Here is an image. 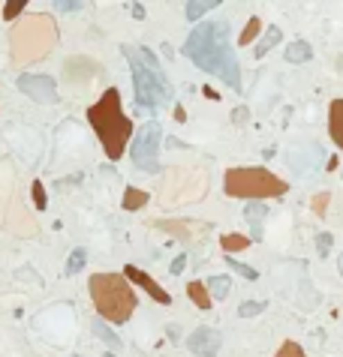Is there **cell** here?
<instances>
[{
    "mask_svg": "<svg viewBox=\"0 0 343 357\" xmlns=\"http://www.w3.org/2000/svg\"><path fill=\"white\" fill-rule=\"evenodd\" d=\"M58 42V31H54L51 18H31L24 27L12 31V51H15V63H31L40 60L45 51L54 49Z\"/></svg>",
    "mask_w": 343,
    "mask_h": 357,
    "instance_id": "cell-6",
    "label": "cell"
},
{
    "mask_svg": "<svg viewBox=\"0 0 343 357\" xmlns=\"http://www.w3.org/2000/svg\"><path fill=\"white\" fill-rule=\"evenodd\" d=\"M220 345H223V336H220V331H214V327H196V331L187 336V349L199 357H214L220 351Z\"/></svg>",
    "mask_w": 343,
    "mask_h": 357,
    "instance_id": "cell-9",
    "label": "cell"
},
{
    "mask_svg": "<svg viewBox=\"0 0 343 357\" xmlns=\"http://www.w3.org/2000/svg\"><path fill=\"white\" fill-rule=\"evenodd\" d=\"M87 123L97 132L103 153L108 162H117L126 150V141L133 139V121L124 114L121 108V90L108 87L103 90V96L87 108Z\"/></svg>",
    "mask_w": 343,
    "mask_h": 357,
    "instance_id": "cell-3",
    "label": "cell"
},
{
    "mask_svg": "<svg viewBox=\"0 0 343 357\" xmlns=\"http://www.w3.org/2000/svg\"><path fill=\"white\" fill-rule=\"evenodd\" d=\"M87 291L99 322L106 324H126L135 313V306H139V297H135L130 279L124 273H90Z\"/></svg>",
    "mask_w": 343,
    "mask_h": 357,
    "instance_id": "cell-4",
    "label": "cell"
},
{
    "mask_svg": "<svg viewBox=\"0 0 343 357\" xmlns=\"http://www.w3.org/2000/svg\"><path fill=\"white\" fill-rule=\"evenodd\" d=\"M175 121H178V123H184V121H187V112H184V108H181V105L175 108Z\"/></svg>",
    "mask_w": 343,
    "mask_h": 357,
    "instance_id": "cell-32",
    "label": "cell"
},
{
    "mask_svg": "<svg viewBox=\"0 0 343 357\" xmlns=\"http://www.w3.org/2000/svg\"><path fill=\"white\" fill-rule=\"evenodd\" d=\"M103 357H115V354H112V351H108V354H103Z\"/></svg>",
    "mask_w": 343,
    "mask_h": 357,
    "instance_id": "cell-35",
    "label": "cell"
},
{
    "mask_svg": "<svg viewBox=\"0 0 343 357\" xmlns=\"http://www.w3.org/2000/svg\"><path fill=\"white\" fill-rule=\"evenodd\" d=\"M226 268L229 270H235V273H241L244 279H259V273H256V268H250V264H241L238 259H235V255H226Z\"/></svg>",
    "mask_w": 343,
    "mask_h": 357,
    "instance_id": "cell-23",
    "label": "cell"
},
{
    "mask_svg": "<svg viewBox=\"0 0 343 357\" xmlns=\"http://www.w3.org/2000/svg\"><path fill=\"white\" fill-rule=\"evenodd\" d=\"M286 60H289V63H307V60H313L310 42H304V40L289 42V45H286Z\"/></svg>",
    "mask_w": 343,
    "mask_h": 357,
    "instance_id": "cell-14",
    "label": "cell"
},
{
    "mask_svg": "<svg viewBox=\"0 0 343 357\" xmlns=\"http://www.w3.org/2000/svg\"><path fill=\"white\" fill-rule=\"evenodd\" d=\"M60 9H67V12H76V9H81V3H58Z\"/></svg>",
    "mask_w": 343,
    "mask_h": 357,
    "instance_id": "cell-33",
    "label": "cell"
},
{
    "mask_svg": "<svg viewBox=\"0 0 343 357\" xmlns=\"http://www.w3.org/2000/svg\"><path fill=\"white\" fill-rule=\"evenodd\" d=\"M187 297H190V304H193L196 309H202V313H208V309L214 306V297H211V291H208L205 282H187Z\"/></svg>",
    "mask_w": 343,
    "mask_h": 357,
    "instance_id": "cell-13",
    "label": "cell"
},
{
    "mask_svg": "<svg viewBox=\"0 0 343 357\" xmlns=\"http://www.w3.org/2000/svg\"><path fill=\"white\" fill-rule=\"evenodd\" d=\"M232 121H235V123H241V121H247V112H244V108H238V112H235V114H232Z\"/></svg>",
    "mask_w": 343,
    "mask_h": 357,
    "instance_id": "cell-31",
    "label": "cell"
},
{
    "mask_svg": "<svg viewBox=\"0 0 343 357\" xmlns=\"http://www.w3.org/2000/svg\"><path fill=\"white\" fill-rule=\"evenodd\" d=\"M24 6H27L24 0H9V3H3V18H6V21H12V18L22 15Z\"/></svg>",
    "mask_w": 343,
    "mask_h": 357,
    "instance_id": "cell-28",
    "label": "cell"
},
{
    "mask_svg": "<svg viewBox=\"0 0 343 357\" xmlns=\"http://www.w3.org/2000/svg\"><path fill=\"white\" fill-rule=\"evenodd\" d=\"M328 135H331V141L343 150V96L334 99V103L328 105Z\"/></svg>",
    "mask_w": 343,
    "mask_h": 357,
    "instance_id": "cell-12",
    "label": "cell"
},
{
    "mask_svg": "<svg viewBox=\"0 0 343 357\" xmlns=\"http://www.w3.org/2000/svg\"><path fill=\"white\" fill-rule=\"evenodd\" d=\"M205 286H208V291H211L214 300H226V295H229V288H232V282H229V277H211Z\"/></svg>",
    "mask_w": 343,
    "mask_h": 357,
    "instance_id": "cell-20",
    "label": "cell"
},
{
    "mask_svg": "<svg viewBox=\"0 0 343 357\" xmlns=\"http://www.w3.org/2000/svg\"><path fill=\"white\" fill-rule=\"evenodd\" d=\"M259 313H265V300H244V304L238 306V315L241 318H253V315H259Z\"/></svg>",
    "mask_w": 343,
    "mask_h": 357,
    "instance_id": "cell-24",
    "label": "cell"
},
{
    "mask_svg": "<svg viewBox=\"0 0 343 357\" xmlns=\"http://www.w3.org/2000/svg\"><path fill=\"white\" fill-rule=\"evenodd\" d=\"M124 54L130 60V72H133L135 105L144 108V112H157V108L172 105L175 90H172V81L162 72L157 54L148 45H124Z\"/></svg>",
    "mask_w": 343,
    "mask_h": 357,
    "instance_id": "cell-2",
    "label": "cell"
},
{
    "mask_svg": "<svg viewBox=\"0 0 343 357\" xmlns=\"http://www.w3.org/2000/svg\"><path fill=\"white\" fill-rule=\"evenodd\" d=\"M160 141H162V126L157 121L142 123V130L135 132L130 157L133 166L142 168L144 175H160Z\"/></svg>",
    "mask_w": 343,
    "mask_h": 357,
    "instance_id": "cell-7",
    "label": "cell"
},
{
    "mask_svg": "<svg viewBox=\"0 0 343 357\" xmlns=\"http://www.w3.org/2000/svg\"><path fill=\"white\" fill-rule=\"evenodd\" d=\"M274 357H307V354H304V349H301V345H298L295 340H286V342L277 349Z\"/></svg>",
    "mask_w": 343,
    "mask_h": 357,
    "instance_id": "cell-26",
    "label": "cell"
},
{
    "mask_svg": "<svg viewBox=\"0 0 343 357\" xmlns=\"http://www.w3.org/2000/svg\"><path fill=\"white\" fill-rule=\"evenodd\" d=\"M331 243H334V237H331V232H322L319 237H316V252H319V255H322V259H325V255H328V252H331Z\"/></svg>",
    "mask_w": 343,
    "mask_h": 357,
    "instance_id": "cell-29",
    "label": "cell"
},
{
    "mask_svg": "<svg viewBox=\"0 0 343 357\" xmlns=\"http://www.w3.org/2000/svg\"><path fill=\"white\" fill-rule=\"evenodd\" d=\"M250 237L247 234H238V232H232V234H223L220 237V246L226 250V255H235V252H244V250H250Z\"/></svg>",
    "mask_w": 343,
    "mask_h": 357,
    "instance_id": "cell-16",
    "label": "cell"
},
{
    "mask_svg": "<svg viewBox=\"0 0 343 357\" xmlns=\"http://www.w3.org/2000/svg\"><path fill=\"white\" fill-rule=\"evenodd\" d=\"M280 40H283V31L271 24L268 31H265V36H262V40L256 42V51H253V54H256V60H262V58H265V54H268L271 49H274V45H277Z\"/></svg>",
    "mask_w": 343,
    "mask_h": 357,
    "instance_id": "cell-15",
    "label": "cell"
},
{
    "mask_svg": "<svg viewBox=\"0 0 343 357\" xmlns=\"http://www.w3.org/2000/svg\"><path fill=\"white\" fill-rule=\"evenodd\" d=\"M94 336H97V340L103 342V345H108V349H121V345H124L121 336H117L106 322H94Z\"/></svg>",
    "mask_w": 343,
    "mask_h": 357,
    "instance_id": "cell-18",
    "label": "cell"
},
{
    "mask_svg": "<svg viewBox=\"0 0 343 357\" xmlns=\"http://www.w3.org/2000/svg\"><path fill=\"white\" fill-rule=\"evenodd\" d=\"M268 216V204L265 201H247L244 207V219L250 223V241H262V223Z\"/></svg>",
    "mask_w": 343,
    "mask_h": 357,
    "instance_id": "cell-11",
    "label": "cell"
},
{
    "mask_svg": "<svg viewBox=\"0 0 343 357\" xmlns=\"http://www.w3.org/2000/svg\"><path fill=\"white\" fill-rule=\"evenodd\" d=\"M148 201H151V195H148L144 189L126 186V189H124V201H121V204H124V210H142L144 204H148Z\"/></svg>",
    "mask_w": 343,
    "mask_h": 357,
    "instance_id": "cell-17",
    "label": "cell"
},
{
    "mask_svg": "<svg viewBox=\"0 0 343 357\" xmlns=\"http://www.w3.org/2000/svg\"><path fill=\"white\" fill-rule=\"evenodd\" d=\"M31 195H33V207L36 210H45V186H42V180H33V186H31Z\"/></svg>",
    "mask_w": 343,
    "mask_h": 357,
    "instance_id": "cell-27",
    "label": "cell"
},
{
    "mask_svg": "<svg viewBox=\"0 0 343 357\" xmlns=\"http://www.w3.org/2000/svg\"><path fill=\"white\" fill-rule=\"evenodd\" d=\"M133 18H144V6L135 3V6H133Z\"/></svg>",
    "mask_w": 343,
    "mask_h": 357,
    "instance_id": "cell-34",
    "label": "cell"
},
{
    "mask_svg": "<svg viewBox=\"0 0 343 357\" xmlns=\"http://www.w3.org/2000/svg\"><path fill=\"white\" fill-rule=\"evenodd\" d=\"M223 192L229 198H247V201H265V198H280L289 192V183L277 177L274 171L262 166H241L229 168L223 175Z\"/></svg>",
    "mask_w": 343,
    "mask_h": 357,
    "instance_id": "cell-5",
    "label": "cell"
},
{
    "mask_svg": "<svg viewBox=\"0 0 343 357\" xmlns=\"http://www.w3.org/2000/svg\"><path fill=\"white\" fill-rule=\"evenodd\" d=\"M124 277L130 279V282H135V286H139L142 291H148V295L157 300L160 306H169V304H172V295H169V291L162 288V286H157V282H153L142 268H135V264H126V268H124Z\"/></svg>",
    "mask_w": 343,
    "mask_h": 357,
    "instance_id": "cell-10",
    "label": "cell"
},
{
    "mask_svg": "<svg viewBox=\"0 0 343 357\" xmlns=\"http://www.w3.org/2000/svg\"><path fill=\"white\" fill-rule=\"evenodd\" d=\"M328 201H331L328 192H316V195L310 198V210L316 216H325V214H328Z\"/></svg>",
    "mask_w": 343,
    "mask_h": 357,
    "instance_id": "cell-25",
    "label": "cell"
},
{
    "mask_svg": "<svg viewBox=\"0 0 343 357\" xmlns=\"http://www.w3.org/2000/svg\"><path fill=\"white\" fill-rule=\"evenodd\" d=\"M184 268H187V255H184V252H181V255H178V259H175V261H172V268H169V270H172V277H178V273H184Z\"/></svg>",
    "mask_w": 343,
    "mask_h": 357,
    "instance_id": "cell-30",
    "label": "cell"
},
{
    "mask_svg": "<svg viewBox=\"0 0 343 357\" xmlns=\"http://www.w3.org/2000/svg\"><path fill=\"white\" fill-rule=\"evenodd\" d=\"M259 31H262V18L253 15L247 24H244V31L238 36V45H250V42H256L259 40Z\"/></svg>",
    "mask_w": 343,
    "mask_h": 357,
    "instance_id": "cell-21",
    "label": "cell"
},
{
    "mask_svg": "<svg viewBox=\"0 0 343 357\" xmlns=\"http://www.w3.org/2000/svg\"><path fill=\"white\" fill-rule=\"evenodd\" d=\"M15 85H18V90H22L24 96H31L33 103H40V105H58V85H54V78H49V76L22 72Z\"/></svg>",
    "mask_w": 343,
    "mask_h": 357,
    "instance_id": "cell-8",
    "label": "cell"
},
{
    "mask_svg": "<svg viewBox=\"0 0 343 357\" xmlns=\"http://www.w3.org/2000/svg\"><path fill=\"white\" fill-rule=\"evenodd\" d=\"M217 6H220L217 0H202V3H199V0H193V3H187V6H184V12H187L190 21H199V18H202L208 9H217Z\"/></svg>",
    "mask_w": 343,
    "mask_h": 357,
    "instance_id": "cell-22",
    "label": "cell"
},
{
    "mask_svg": "<svg viewBox=\"0 0 343 357\" xmlns=\"http://www.w3.org/2000/svg\"><path fill=\"white\" fill-rule=\"evenodd\" d=\"M181 51H184V58H190L193 67L226 81L232 90H241V67L229 40V21L196 24Z\"/></svg>",
    "mask_w": 343,
    "mask_h": 357,
    "instance_id": "cell-1",
    "label": "cell"
},
{
    "mask_svg": "<svg viewBox=\"0 0 343 357\" xmlns=\"http://www.w3.org/2000/svg\"><path fill=\"white\" fill-rule=\"evenodd\" d=\"M85 264H87V250H72L67 264H63V273H67V277H76V273L85 270Z\"/></svg>",
    "mask_w": 343,
    "mask_h": 357,
    "instance_id": "cell-19",
    "label": "cell"
}]
</instances>
